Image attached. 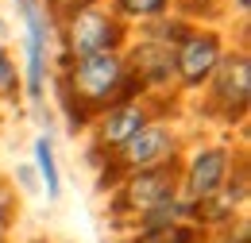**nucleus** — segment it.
Returning a JSON list of instances; mask_svg holds the SVG:
<instances>
[{"instance_id": "a211bd4d", "label": "nucleus", "mask_w": 251, "mask_h": 243, "mask_svg": "<svg viewBox=\"0 0 251 243\" xmlns=\"http://www.w3.org/2000/svg\"><path fill=\"white\" fill-rule=\"evenodd\" d=\"M0 50H8V20L0 16Z\"/></svg>"}, {"instance_id": "1a4fd4ad", "label": "nucleus", "mask_w": 251, "mask_h": 243, "mask_svg": "<svg viewBox=\"0 0 251 243\" xmlns=\"http://www.w3.org/2000/svg\"><path fill=\"white\" fill-rule=\"evenodd\" d=\"M35 154V174H39V189L47 193V201H58L62 197V166H58V151H54V135L50 131H39L31 143Z\"/></svg>"}, {"instance_id": "20e7f679", "label": "nucleus", "mask_w": 251, "mask_h": 243, "mask_svg": "<svg viewBox=\"0 0 251 243\" xmlns=\"http://www.w3.org/2000/svg\"><path fill=\"white\" fill-rule=\"evenodd\" d=\"M186 151V135H182V127L174 120H166V116H155V120H147L131 139H127L124 147L116 154H108L104 158V170H100V189L120 182L124 174L131 170H155V166H174L178 158Z\"/></svg>"}, {"instance_id": "423d86ee", "label": "nucleus", "mask_w": 251, "mask_h": 243, "mask_svg": "<svg viewBox=\"0 0 251 243\" xmlns=\"http://www.w3.org/2000/svg\"><path fill=\"white\" fill-rule=\"evenodd\" d=\"M170 197H178V162L155 170H131L108 189V216L116 228H131V220H139L147 209Z\"/></svg>"}, {"instance_id": "9d476101", "label": "nucleus", "mask_w": 251, "mask_h": 243, "mask_svg": "<svg viewBox=\"0 0 251 243\" xmlns=\"http://www.w3.org/2000/svg\"><path fill=\"white\" fill-rule=\"evenodd\" d=\"M120 243H209V232L189 220V224H170V228H143V232H127Z\"/></svg>"}, {"instance_id": "0eeeda50", "label": "nucleus", "mask_w": 251, "mask_h": 243, "mask_svg": "<svg viewBox=\"0 0 251 243\" xmlns=\"http://www.w3.org/2000/svg\"><path fill=\"white\" fill-rule=\"evenodd\" d=\"M224 50H228L224 31L209 24H193L174 43V93H201L205 81L213 77L217 62L224 58Z\"/></svg>"}, {"instance_id": "9b49d317", "label": "nucleus", "mask_w": 251, "mask_h": 243, "mask_svg": "<svg viewBox=\"0 0 251 243\" xmlns=\"http://www.w3.org/2000/svg\"><path fill=\"white\" fill-rule=\"evenodd\" d=\"M189 220H197V209L186 205L182 197H170V201H162V205H155V209H147L139 220H131V228H127V232H143V228H170V224H189Z\"/></svg>"}, {"instance_id": "4468645a", "label": "nucleus", "mask_w": 251, "mask_h": 243, "mask_svg": "<svg viewBox=\"0 0 251 243\" xmlns=\"http://www.w3.org/2000/svg\"><path fill=\"white\" fill-rule=\"evenodd\" d=\"M20 216V189L12 185V178L0 174V232H8Z\"/></svg>"}, {"instance_id": "ddd939ff", "label": "nucleus", "mask_w": 251, "mask_h": 243, "mask_svg": "<svg viewBox=\"0 0 251 243\" xmlns=\"http://www.w3.org/2000/svg\"><path fill=\"white\" fill-rule=\"evenodd\" d=\"M24 97V77H20V58L12 50H0V100Z\"/></svg>"}, {"instance_id": "f03ea898", "label": "nucleus", "mask_w": 251, "mask_h": 243, "mask_svg": "<svg viewBox=\"0 0 251 243\" xmlns=\"http://www.w3.org/2000/svg\"><path fill=\"white\" fill-rule=\"evenodd\" d=\"M131 27L104 4H85L77 12H70L58 20L54 43H58V62H74V58H89V54H104V50H124Z\"/></svg>"}, {"instance_id": "f257e3e1", "label": "nucleus", "mask_w": 251, "mask_h": 243, "mask_svg": "<svg viewBox=\"0 0 251 243\" xmlns=\"http://www.w3.org/2000/svg\"><path fill=\"white\" fill-rule=\"evenodd\" d=\"M12 8H16V20L24 24V58H20L24 100L31 108H43L54 81V62H58V43H54L58 20L43 0H12Z\"/></svg>"}, {"instance_id": "39448f33", "label": "nucleus", "mask_w": 251, "mask_h": 243, "mask_svg": "<svg viewBox=\"0 0 251 243\" xmlns=\"http://www.w3.org/2000/svg\"><path fill=\"white\" fill-rule=\"evenodd\" d=\"M248 154L236 151L228 139H209V143H193L178 158V197L201 209L205 201H213L220 189L228 185L232 170L244 162Z\"/></svg>"}, {"instance_id": "f8f14e48", "label": "nucleus", "mask_w": 251, "mask_h": 243, "mask_svg": "<svg viewBox=\"0 0 251 243\" xmlns=\"http://www.w3.org/2000/svg\"><path fill=\"white\" fill-rule=\"evenodd\" d=\"M127 27L135 31V24H151V20H162L174 12V0H104Z\"/></svg>"}, {"instance_id": "6e6552de", "label": "nucleus", "mask_w": 251, "mask_h": 243, "mask_svg": "<svg viewBox=\"0 0 251 243\" xmlns=\"http://www.w3.org/2000/svg\"><path fill=\"white\" fill-rule=\"evenodd\" d=\"M166 100H151V97H131V100H116V104H108L104 112H97L93 123H89V158H108V154H116L124 147L127 139L143 127L147 120H155L158 108H162Z\"/></svg>"}, {"instance_id": "dca6fc26", "label": "nucleus", "mask_w": 251, "mask_h": 243, "mask_svg": "<svg viewBox=\"0 0 251 243\" xmlns=\"http://www.w3.org/2000/svg\"><path fill=\"white\" fill-rule=\"evenodd\" d=\"M43 4L50 8V16H54V20H62V16L77 12V8H85V4H97V0H43Z\"/></svg>"}, {"instance_id": "2eb2a0df", "label": "nucleus", "mask_w": 251, "mask_h": 243, "mask_svg": "<svg viewBox=\"0 0 251 243\" xmlns=\"http://www.w3.org/2000/svg\"><path fill=\"white\" fill-rule=\"evenodd\" d=\"M16 189H24V193H39V174H35L31 162H24V166H16Z\"/></svg>"}, {"instance_id": "7ed1b4c3", "label": "nucleus", "mask_w": 251, "mask_h": 243, "mask_svg": "<svg viewBox=\"0 0 251 243\" xmlns=\"http://www.w3.org/2000/svg\"><path fill=\"white\" fill-rule=\"evenodd\" d=\"M251 108V54L248 47H232L217 62L213 77L205 81L197 116L217 120L220 127H244Z\"/></svg>"}, {"instance_id": "f3484780", "label": "nucleus", "mask_w": 251, "mask_h": 243, "mask_svg": "<svg viewBox=\"0 0 251 243\" xmlns=\"http://www.w3.org/2000/svg\"><path fill=\"white\" fill-rule=\"evenodd\" d=\"M224 8H228V12H236L240 27H248V20H251V0H224Z\"/></svg>"}]
</instances>
